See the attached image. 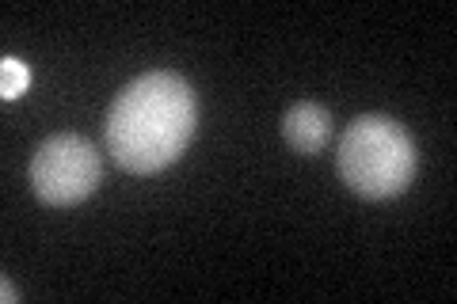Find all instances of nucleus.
I'll return each mask as SVG.
<instances>
[{"label": "nucleus", "mask_w": 457, "mask_h": 304, "mask_svg": "<svg viewBox=\"0 0 457 304\" xmlns=\"http://www.w3.org/2000/svg\"><path fill=\"white\" fill-rule=\"evenodd\" d=\"M27 84H31V69H27L20 57H0V95L4 99H20L27 92Z\"/></svg>", "instance_id": "obj_5"}, {"label": "nucleus", "mask_w": 457, "mask_h": 304, "mask_svg": "<svg viewBox=\"0 0 457 304\" xmlns=\"http://www.w3.org/2000/svg\"><path fill=\"white\" fill-rule=\"evenodd\" d=\"M0 297H4V300H20V289L12 282H4V285H0Z\"/></svg>", "instance_id": "obj_6"}, {"label": "nucleus", "mask_w": 457, "mask_h": 304, "mask_svg": "<svg viewBox=\"0 0 457 304\" xmlns=\"http://www.w3.org/2000/svg\"><path fill=\"white\" fill-rule=\"evenodd\" d=\"M420 168L416 141L389 114H359L336 144V171L359 198L385 201L404 194Z\"/></svg>", "instance_id": "obj_2"}, {"label": "nucleus", "mask_w": 457, "mask_h": 304, "mask_svg": "<svg viewBox=\"0 0 457 304\" xmlns=\"http://www.w3.org/2000/svg\"><path fill=\"white\" fill-rule=\"evenodd\" d=\"M282 137H286V144H290L294 152L317 156L324 144L332 141V114H328V107L312 103V99L294 103L290 111L282 114Z\"/></svg>", "instance_id": "obj_4"}, {"label": "nucleus", "mask_w": 457, "mask_h": 304, "mask_svg": "<svg viewBox=\"0 0 457 304\" xmlns=\"http://www.w3.org/2000/svg\"><path fill=\"white\" fill-rule=\"evenodd\" d=\"M198 129V99L179 72L153 69L130 80L107 111V152L130 176H156L176 164Z\"/></svg>", "instance_id": "obj_1"}, {"label": "nucleus", "mask_w": 457, "mask_h": 304, "mask_svg": "<svg viewBox=\"0 0 457 304\" xmlns=\"http://www.w3.org/2000/svg\"><path fill=\"white\" fill-rule=\"evenodd\" d=\"M104 160L96 144L80 134H54L31 156V191L42 206L69 210L96 194Z\"/></svg>", "instance_id": "obj_3"}]
</instances>
